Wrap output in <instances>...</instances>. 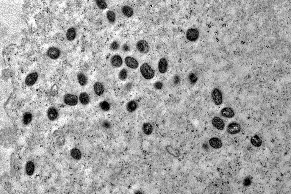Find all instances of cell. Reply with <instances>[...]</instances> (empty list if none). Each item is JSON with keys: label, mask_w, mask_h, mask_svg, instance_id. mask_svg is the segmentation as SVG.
Segmentation results:
<instances>
[{"label": "cell", "mask_w": 291, "mask_h": 194, "mask_svg": "<svg viewBox=\"0 0 291 194\" xmlns=\"http://www.w3.org/2000/svg\"><path fill=\"white\" fill-rule=\"evenodd\" d=\"M140 73L145 79H150L153 78L155 72L151 66L147 63L143 64L140 68Z\"/></svg>", "instance_id": "cell-1"}, {"label": "cell", "mask_w": 291, "mask_h": 194, "mask_svg": "<svg viewBox=\"0 0 291 194\" xmlns=\"http://www.w3.org/2000/svg\"><path fill=\"white\" fill-rule=\"evenodd\" d=\"M10 167L12 175H16L20 172L21 165L19 161L14 155L11 156Z\"/></svg>", "instance_id": "cell-2"}, {"label": "cell", "mask_w": 291, "mask_h": 194, "mask_svg": "<svg viewBox=\"0 0 291 194\" xmlns=\"http://www.w3.org/2000/svg\"><path fill=\"white\" fill-rule=\"evenodd\" d=\"M212 99L215 104L216 105H221L223 102V95L221 91L218 88H215L212 93Z\"/></svg>", "instance_id": "cell-3"}, {"label": "cell", "mask_w": 291, "mask_h": 194, "mask_svg": "<svg viewBox=\"0 0 291 194\" xmlns=\"http://www.w3.org/2000/svg\"><path fill=\"white\" fill-rule=\"evenodd\" d=\"M136 47L138 51L142 54H147L149 51V44L145 40H141L139 41L136 44Z\"/></svg>", "instance_id": "cell-4"}, {"label": "cell", "mask_w": 291, "mask_h": 194, "mask_svg": "<svg viewBox=\"0 0 291 194\" xmlns=\"http://www.w3.org/2000/svg\"><path fill=\"white\" fill-rule=\"evenodd\" d=\"M186 37L190 41L193 42L197 40L199 36L198 30L195 28H191L188 29L186 33Z\"/></svg>", "instance_id": "cell-5"}, {"label": "cell", "mask_w": 291, "mask_h": 194, "mask_svg": "<svg viewBox=\"0 0 291 194\" xmlns=\"http://www.w3.org/2000/svg\"><path fill=\"white\" fill-rule=\"evenodd\" d=\"M64 101L66 104L73 106L77 104L78 98L77 96L71 94H67L64 96Z\"/></svg>", "instance_id": "cell-6"}, {"label": "cell", "mask_w": 291, "mask_h": 194, "mask_svg": "<svg viewBox=\"0 0 291 194\" xmlns=\"http://www.w3.org/2000/svg\"><path fill=\"white\" fill-rule=\"evenodd\" d=\"M241 129L239 124L234 122L229 124L227 127V131L230 134H235L239 133L241 131Z\"/></svg>", "instance_id": "cell-7"}, {"label": "cell", "mask_w": 291, "mask_h": 194, "mask_svg": "<svg viewBox=\"0 0 291 194\" xmlns=\"http://www.w3.org/2000/svg\"><path fill=\"white\" fill-rule=\"evenodd\" d=\"M125 61L126 66L130 68L135 69L139 66V62L133 57H127L125 58Z\"/></svg>", "instance_id": "cell-8"}, {"label": "cell", "mask_w": 291, "mask_h": 194, "mask_svg": "<svg viewBox=\"0 0 291 194\" xmlns=\"http://www.w3.org/2000/svg\"><path fill=\"white\" fill-rule=\"evenodd\" d=\"M38 75L36 72H33L29 74L25 79L26 84L28 86L34 85L37 82Z\"/></svg>", "instance_id": "cell-9"}, {"label": "cell", "mask_w": 291, "mask_h": 194, "mask_svg": "<svg viewBox=\"0 0 291 194\" xmlns=\"http://www.w3.org/2000/svg\"><path fill=\"white\" fill-rule=\"evenodd\" d=\"M47 54L48 57L51 59L56 60L58 59L60 56V51L58 48L52 47L48 49Z\"/></svg>", "instance_id": "cell-10"}, {"label": "cell", "mask_w": 291, "mask_h": 194, "mask_svg": "<svg viewBox=\"0 0 291 194\" xmlns=\"http://www.w3.org/2000/svg\"><path fill=\"white\" fill-rule=\"evenodd\" d=\"M212 123L214 126L219 130H223L225 127V123L223 121L218 117H215L212 119Z\"/></svg>", "instance_id": "cell-11"}, {"label": "cell", "mask_w": 291, "mask_h": 194, "mask_svg": "<svg viewBox=\"0 0 291 194\" xmlns=\"http://www.w3.org/2000/svg\"><path fill=\"white\" fill-rule=\"evenodd\" d=\"M220 113L221 115L226 118H231L235 116L234 110L229 107H226L223 108L221 110Z\"/></svg>", "instance_id": "cell-12"}, {"label": "cell", "mask_w": 291, "mask_h": 194, "mask_svg": "<svg viewBox=\"0 0 291 194\" xmlns=\"http://www.w3.org/2000/svg\"><path fill=\"white\" fill-rule=\"evenodd\" d=\"M110 63L113 67L119 68L122 65L123 61L122 58L120 56L115 55L111 57Z\"/></svg>", "instance_id": "cell-13"}, {"label": "cell", "mask_w": 291, "mask_h": 194, "mask_svg": "<svg viewBox=\"0 0 291 194\" xmlns=\"http://www.w3.org/2000/svg\"><path fill=\"white\" fill-rule=\"evenodd\" d=\"M168 62L167 60L164 58H161L159 60L158 68L159 72L161 73H166L168 68Z\"/></svg>", "instance_id": "cell-14"}, {"label": "cell", "mask_w": 291, "mask_h": 194, "mask_svg": "<svg viewBox=\"0 0 291 194\" xmlns=\"http://www.w3.org/2000/svg\"><path fill=\"white\" fill-rule=\"evenodd\" d=\"M209 143L211 146L215 149H219L222 146L221 140L219 138L214 137L210 139L209 140Z\"/></svg>", "instance_id": "cell-15"}, {"label": "cell", "mask_w": 291, "mask_h": 194, "mask_svg": "<svg viewBox=\"0 0 291 194\" xmlns=\"http://www.w3.org/2000/svg\"><path fill=\"white\" fill-rule=\"evenodd\" d=\"M142 130L144 134L147 136L151 135L153 132V127L150 123H145L142 126Z\"/></svg>", "instance_id": "cell-16"}, {"label": "cell", "mask_w": 291, "mask_h": 194, "mask_svg": "<svg viewBox=\"0 0 291 194\" xmlns=\"http://www.w3.org/2000/svg\"><path fill=\"white\" fill-rule=\"evenodd\" d=\"M137 102L134 100L129 101L126 104V108L129 113H133L135 112L138 107Z\"/></svg>", "instance_id": "cell-17"}, {"label": "cell", "mask_w": 291, "mask_h": 194, "mask_svg": "<svg viewBox=\"0 0 291 194\" xmlns=\"http://www.w3.org/2000/svg\"><path fill=\"white\" fill-rule=\"evenodd\" d=\"M35 166L34 163L32 161H29L26 165V172L29 176L33 175L35 171Z\"/></svg>", "instance_id": "cell-18"}, {"label": "cell", "mask_w": 291, "mask_h": 194, "mask_svg": "<svg viewBox=\"0 0 291 194\" xmlns=\"http://www.w3.org/2000/svg\"><path fill=\"white\" fill-rule=\"evenodd\" d=\"M94 90L96 94L101 96L104 93V89L103 85L100 82H96L94 85Z\"/></svg>", "instance_id": "cell-19"}, {"label": "cell", "mask_w": 291, "mask_h": 194, "mask_svg": "<svg viewBox=\"0 0 291 194\" xmlns=\"http://www.w3.org/2000/svg\"><path fill=\"white\" fill-rule=\"evenodd\" d=\"M121 11L125 17L128 18L131 17L134 14L133 9L128 6H123L122 8Z\"/></svg>", "instance_id": "cell-20"}, {"label": "cell", "mask_w": 291, "mask_h": 194, "mask_svg": "<svg viewBox=\"0 0 291 194\" xmlns=\"http://www.w3.org/2000/svg\"><path fill=\"white\" fill-rule=\"evenodd\" d=\"M48 118L51 121L55 120L58 116V112L54 107H52L48 109L47 112Z\"/></svg>", "instance_id": "cell-21"}, {"label": "cell", "mask_w": 291, "mask_h": 194, "mask_svg": "<svg viewBox=\"0 0 291 194\" xmlns=\"http://www.w3.org/2000/svg\"><path fill=\"white\" fill-rule=\"evenodd\" d=\"M77 78L79 85L82 86H85L88 82V79L84 73H80L77 75Z\"/></svg>", "instance_id": "cell-22"}, {"label": "cell", "mask_w": 291, "mask_h": 194, "mask_svg": "<svg viewBox=\"0 0 291 194\" xmlns=\"http://www.w3.org/2000/svg\"><path fill=\"white\" fill-rule=\"evenodd\" d=\"M79 99L81 103L84 105H87L90 101L89 96L86 92L81 93L79 96Z\"/></svg>", "instance_id": "cell-23"}, {"label": "cell", "mask_w": 291, "mask_h": 194, "mask_svg": "<svg viewBox=\"0 0 291 194\" xmlns=\"http://www.w3.org/2000/svg\"><path fill=\"white\" fill-rule=\"evenodd\" d=\"M66 37L68 40L72 41L74 40L76 36V31L75 29L71 27L69 29L67 32Z\"/></svg>", "instance_id": "cell-24"}, {"label": "cell", "mask_w": 291, "mask_h": 194, "mask_svg": "<svg viewBox=\"0 0 291 194\" xmlns=\"http://www.w3.org/2000/svg\"><path fill=\"white\" fill-rule=\"evenodd\" d=\"M251 141L254 146L256 147H260L262 143V140L257 135H255L252 137L251 139Z\"/></svg>", "instance_id": "cell-25"}, {"label": "cell", "mask_w": 291, "mask_h": 194, "mask_svg": "<svg viewBox=\"0 0 291 194\" xmlns=\"http://www.w3.org/2000/svg\"><path fill=\"white\" fill-rule=\"evenodd\" d=\"M166 149L168 153L175 157H179L180 155V153L179 150L173 148L170 145L167 146Z\"/></svg>", "instance_id": "cell-26"}, {"label": "cell", "mask_w": 291, "mask_h": 194, "mask_svg": "<svg viewBox=\"0 0 291 194\" xmlns=\"http://www.w3.org/2000/svg\"><path fill=\"white\" fill-rule=\"evenodd\" d=\"M72 157L76 160H79L82 157V153L78 149L74 148L72 149L71 152Z\"/></svg>", "instance_id": "cell-27"}, {"label": "cell", "mask_w": 291, "mask_h": 194, "mask_svg": "<svg viewBox=\"0 0 291 194\" xmlns=\"http://www.w3.org/2000/svg\"><path fill=\"white\" fill-rule=\"evenodd\" d=\"M107 17L109 22L111 23H114L116 20V15L114 12L111 10L108 11L107 13Z\"/></svg>", "instance_id": "cell-28"}, {"label": "cell", "mask_w": 291, "mask_h": 194, "mask_svg": "<svg viewBox=\"0 0 291 194\" xmlns=\"http://www.w3.org/2000/svg\"><path fill=\"white\" fill-rule=\"evenodd\" d=\"M32 119V115L29 112H26L23 115V122L24 124L27 125L31 122Z\"/></svg>", "instance_id": "cell-29"}, {"label": "cell", "mask_w": 291, "mask_h": 194, "mask_svg": "<svg viewBox=\"0 0 291 194\" xmlns=\"http://www.w3.org/2000/svg\"><path fill=\"white\" fill-rule=\"evenodd\" d=\"M96 4L98 7L101 10H105L107 7V5L106 2L102 0H98L96 1Z\"/></svg>", "instance_id": "cell-30"}, {"label": "cell", "mask_w": 291, "mask_h": 194, "mask_svg": "<svg viewBox=\"0 0 291 194\" xmlns=\"http://www.w3.org/2000/svg\"><path fill=\"white\" fill-rule=\"evenodd\" d=\"M127 70L125 69H123L119 73V78L121 80H124L127 78Z\"/></svg>", "instance_id": "cell-31"}, {"label": "cell", "mask_w": 291, "mask_h": 194, "mask_svg": "<svg viewBox=\"0 0 291 194\" xmlns=\"http://www.w3.org/2000/svg\"><path fill=\"white\" fill-rule=\"evenodd\" d=\"M188 79L190 83L193 85L196 83L198 80V78L195 74L192 73L189 74Z\"/></svg>", "instance_id": "cell-32"}, {"label": "cell", "mask_w": 291, "mask_h": 194, "mask_svg": "<svg viewBox=\"0 0 291 194\" xmlns=\"http://www.w3.org/2000/svg\"><path fill=\"white\" fill-rule=\"evenodd\" d=\"M100 107L102 110L105 111H108L110 109L109 104L106 101L101 102L100 104Z\"/></svg>", "instance_id": "cell-33"}, {"label": "cell", "mask_w": 291, "mask_h": 194, "mask_svg": "<svg viewBox=\"0 0 291 194\" xmlns=\"http://www.w3.org/2000/svg\"><path fill=\"white\" fill-rule=\"evenodd\" d=\"M119 48L120 44L118 42L116 41H113L110 46V48L111 50L114 51L118 50L119 49Z\"/></svg>", "instance_id": "cell-34"}, {"label": "cell", "mask_w": 291, "mask_h": 194, "mask_svg": "<svg viewBox=\"0 0 291 194\" xmlns=\"http://www.w3.org/2000/svg\"><path fill=\"white\" fill-rule=\"evenodd\" d=\"M154 86L155 89L157 90H160L163 88V84L160 82H158L154 84Z\"/></svg>", "instance_id": "cell-35"}, {"label": "cell", "mask_w": 291, "mask_h": 194, "mask_svg": "<svg viewBox=\"0 0 291 194\" xmlns=\"http://www.w3.org/2000/svg\"><path fill=\"white\" fill-rule=\"evenodd\" d=\"M252 182V180L251 177L248 176L246 177L244 180L243 182V185L245 186H250Z\"/></svg>", "instance_id": "cell-36"}, {"label": "cell", "mask_w": 291, "mask_h": 194, "mask_svg": "<svg viewBox=\"0 0 291 194\" xmlns=\"http://www.w3.org/2000/svg\"><path fill=\"white\" fill-rule=\"evenodd\" d=\"M5 188L7 191H10L11 190V185L9 183H6L5 185Z\"/></svg>", "instance_id": "cell-37"}, {"label": "cell", "mask_w": 291, "mask_h": 194, "mask_svg": "<svg viewBox=\"0 0 291 194\" xmlns=\"http://www.w3.org/2000/svg\"><path fill=\"white\" fill-rule=\"evenodd\" d=\"M180 78L179 76H176L174 78V83L177 84L179 82Z\"/></svg>", "instance_id": "cell-38"}, {"label": "cell", "mask_w": 291, "mask_h": 194, "mask_svg": "<svg viewBox=\"0 0 291 194\" xmlns=\"http://www.w3.org/2000/svg\"><path fill=\"white\" fill-rule=\"evenodd\" d=\"M123 49L124 51L126 52L129 51V47L128 46L125 45L123 46Z\"/></svg>", "instance_id": "cell-39"}, {"label": "cell", "mask_w": 291, "mask_h": 194, "mask_svg": "<svg viewBox=\"0 0 291 194\" xmlns=\"http://www.w3.org/2000/svg\"><path fill=\"white\" fill-rule=\"evenodd\" d=\"M103 125L104 127L107 128H108L110 127V123L108 122H105L103 124Z\"/></svg>", "instance_id": "cell-40"}]
</instances>
